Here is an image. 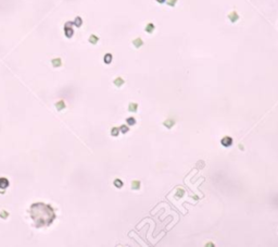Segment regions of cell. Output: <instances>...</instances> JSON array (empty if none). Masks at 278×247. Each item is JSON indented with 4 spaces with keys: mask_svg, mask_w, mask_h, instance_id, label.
<instances>
[{
    "mask_svg": "<svg viewBox=\"0 0 278 247\" xmlns=\"http://www.w3.org/2000/svg\"><path fill=\"white\" fill-rule=\"evenodd\" d=\"M30 214L33 220L36 223V226L48 225L54 219V213L52 211V209L49 206H46L40 203L32 206Z\"/></svg>",
    "mask_w": 278,
    "mask_h": 247,
    "instance_id": "6da1fadb",
    "label": "cell"
},
{
    "mask_svg": "<svg viewBox=\"0 0 278 247\" xmlns=\"http://www.w3.org/2000/svg\"><path fill=\"white\" fill-rule=\"evenodd\" d=\"M72 24H73V23H71V22H67L66 24H65L64 31H65V35H66V37H72V35H73Z\"/></svg>",
    "mask_w": 278,
    "mask_h": 247,
    "instance_id": "7a4b0ae2",
    "label": "cell"
},
{
    "mask_svg": "<svg viewBox=\"0 0 278 247\" xmlns=\"http://www.w3.org/2000/svg\"><path fill=\"white\" fill-rule=\"evenodd\" d=\"M221 143H222L223 146H225V147H229V146L231 145V143H232V139L229 136H225V137H223L222 138Z\"/></svg>",
    "mask_w": 278,
    "mask_h": 247,
    "instance_id": "3957f363",
    "label": "cell"
},
{
    "mask_svg": "<svg viewBox=\"0 0 278 247\" xmlns=\"http://www.w3.org/2000/svg\"><path fill=\"white\" fill-rule=\"evenodd\" d=\"M228 19L230 20V22L236 23L237 21L239 20V15H238V13H237L236 11H232V12H230L229 14H228Z\"/></svg>",
    "mask_w": 278,
    "mask_h": 247,
    "instance_id": "277c9868",
    "label": "cell"
},
{
    "mask_svg": "<svg viewBox=\"0 0 278 247\" xmlns=\"http://www.w3.org/2000/svg\"><path fill=\"white\" fill-rule=\"evenodd\" d=\"M145 31L147 32L148 34L153 33V31H154V24H153V23H148V24L146 25V27H145Z\"/></svg>",
    "mask_w": 278,
    "mask_h": 247,
    "instance_id": "5b68a950",
    "label": "cell"
},
{
    "mask_svg": "<svg viewBox=\"0 0 278 247\" xmlns=\"http://www.w3.org/2000/svg\"><path fill=\"white\" fill-rule=\"evenodd\" d=\"M133 45L135 46L136 48H140L141 46L143 45V42H142V39H141L140 37H138V38H136V39L133 40Z\"/></svg>",
    "mask_w": 278,
    "mask_h": 247,
    "instance_id": "8992f818",
    "label": "cell"
},
{
    "mask_svg": "<svg viewBox=\"0 0 278 247\" xmlns=\"http://www.w3.org/2000/svg\"><path fill=\"white\" fill-rule=\"evenodd\" d=\"M9 186V181L7 179H0V188L4 189Z\"/></svg>",
    "mask_w": 278,
    "mask_h": 247,
    "instance_id": "52a82bcc",
    "label": "cell"
},
{
    "mask_svg": "<svg viewBox=\"0 0 278 247\" xmlns=\"http://www.w3.org/2000/svg\"><path fill=\"white\" fill-rule=\"evenodd\" d=\"M137 109H138V104L136 103V102H130V103H129L128 110H129L130 112H136V111H137Z\"/></svg>",
    "mask_w": 278,
    "mask_h": 247,
    "instance_id": "ba28073f",
    "label": "cell"
},
{
    "mask_svg": "<svg viewBox=\"0 0 278 247\" xmlns=\"http://www.w3.org/2000/svg\"><path fill=\"white\" fill-rule=\"evenodd\" d=\"M125 83V81L122 79V77H116V79L114 80V85H116L117 87H120V86H122L123 84Z\"/></svg>",
    "mask_w": 278,
    "mask_h": 247,
    "instance_id": "9c48e42d",
    "label": "cell"
},
{
    "mask_svg": "<svg viewBox=\"0 0 278 247\" xmlns=\"http://www.w3.org/2000/svg\"><path fill=\"white\" fill-rule=\"evenodd\" d=\"M61 59H59V58H57V59H53L52 60V65L54 66V68H58V66H60L61 65Z\"/></svg>",
    "mask_w": 278,
    "mask_h": 247,
    "instance_id": "30bf717a",
    "label": "cell"
},
{
    "mask_svg": "<svg viewBox=\"0 0 278 247\" xmlns=\"http://www.w3.org/2000/svg\"><path fill=\"white\" fill-rule=\"evenodd\" d=\"M131 188L133 189H139L140 188V182L139 181H133V183H131Z\"/></svg>",
    "mask_w": 278,
    "mask_h": 247,
    "instance_id": "8fae6325",
    "label": "cell"
},
{
    "mask_svg": "<svg viewBox=\"0 0 278 247\" xmlns=\"http://www.w3.org/2000/svg\"><path fill=\"white\" fill-rule=\"evenodd\" d=\"M98 40H99V38H98L96 35H91V36H90V37H89V42L91 43L92 45H96V44H97V43H98Z\"/></svg>",
    "mask_w": 278,
    "mask_h": 247,
    "instance_id": "7c38bea8",
    "label": "cell"
},
{
    "mask_svg": "<svg viewBox=\"0 0 278 247\" xmlns=\"http://www.w3.org/2000/svg\"><path fill=\"white\" fill-rule=\"evenodd\" d=\"M111 61H112V54L107 53L106 56H104V62H106L107 64H109V63H111Z\"/></svg>",
    "mask_w": 278,
    "mask_h": 247,
    "instance_id": "4fadbf2b",
    "label": "cell"
},
{
    "mask_svg": "<svg viewBox=\"0 0 278 247\" xmlns=\"http://www.w3.org/2000/svg\"><path fill=\"white\" fill-rule=\"evenodd\" d=\"M64 107H65V106H64V102H63V101H59V102L57 103V109H58L59 111H61L62 109H64Z\"/></svg>",
    "mask_w": 278,
    "mask_h": 247,
    "instance_id": "5bb4252c",
    "label": "cell"
},
{
    "mask_svg": "<svg viewBox=\"0 0 278 247\" xmlns=\"http://www.w3.org/2000/svg\"><path fill=\"white\" fill-rule=\"evenodd\" d=\"M166 3H167V6H170V7H175L177 3V0H166Z\"/></svg>",
    "mask_w": 278,
    "mask_h": 247,
    "instance_id": "9a60e30c",
    "label": "cell"
},
{
    "mask_svg": "<svg viewBox=\"0 0 278 247\" xmlns=\"http://www.w3.org/2000/svg\"><path fill=\"white\" fill-rule=\"evenodd\" d=\"M81 23H83V21H81V19H80L79 16H78V17H76L75 21H74V24H75L77 27H79V26L81 25Z\"/></svg>",
    "mask_w": 278,
    "mask_h": 247,
    "instance_id": "2e32d148",
    "label": "cell"
},
{
    "mask_svg": "<svg viewBox=\"0 0 278 247\" xmlns=\"http://www.w3.org/2000/svg\"><path fill=\"white\" fill-rule=\"evenodd\" d=\"M118 132H120V130H118L117 127H113L112 131H111V134H112L113 136H117V135H118Z\"/></svg>",
    "mask_w": 278,
    "mask_h": 247,
    "instance_id": "e0dca14e",
    "label": "cell"
},
{
    "mask_svg": "<svg viewBox=\"0 0 278 247\" xmlns=\"http://www.w3.org/2000/svg\"><path fill=\"white\" fill-rule=\"evenodd\" d=\"M126 121H127V123H128L129 125H134L135 123H136V120H135L134 118H128V119H127Z\"/></svg>",
    "mask_w": 278,
    "mask_h": 247,
    "instance_id": "ac0fdd59",
    "label": "cell"
},
{
    "mask_svg": "<svg viewBox=\"0 0 278 247\" xmlns=\"http://www.w3.org/2000/svg\"><path fill=\"white\" fill-rule=\"evenodd\" d=\"M114 185H115L116 187H122V186H123V183H122L121 180H115V181H114Z\"/></svg>",
    "mask_w": 278,
    "mask_h": 247,
    "instance_id": "d6986e66",
    "label": "cell"
},
{
    "mask_svg": "<svg viewBox=\"0 0 278 247\" xmlns=\"http://www.w3.org/2000/svg\"><path fill=\"white\" fill-rule=\"evenodd\" d=\"M128 130H129V129H128V127H127L126 125H122V126H121V131L123 132V133H126V132H128Z\"/></svg>",
    "mask_w": 278,
    "mask_h": 247,
    "instance_id": "ffe728a7",
    "label": "cell"
},
{
    "mask_svg": "<svg viewBox=\"0 0 278 247\" xmlns=\"http://www.w3.org/2000/svg\"><path fill=\"white\" fill-rule=\"evenodd\" d=\"M0 216H1L2 218H7V216H8V213H7L6 211H2L1 213H0Z\"/></svg>",
    "mask_w": 278,
    "mask_h": 247,
    "instance_id": "44dd1931",
    "label": "cell"
},
{
    "mask_svg": "<svg viewBox=\"0 0 278 247\" xmlns=\"http://www.w3.org/2000/svg\"><path fill=\"white\" fill-rule=\"evenodd\" d=\"M165 1L166 0H157V2H159V3H164Z\"/></svg>",
    "mask_w": 278,
    "mask_h": 247,
    "instance_id": "7402d4cb",
    "label": "cell"
}]
</instances>
